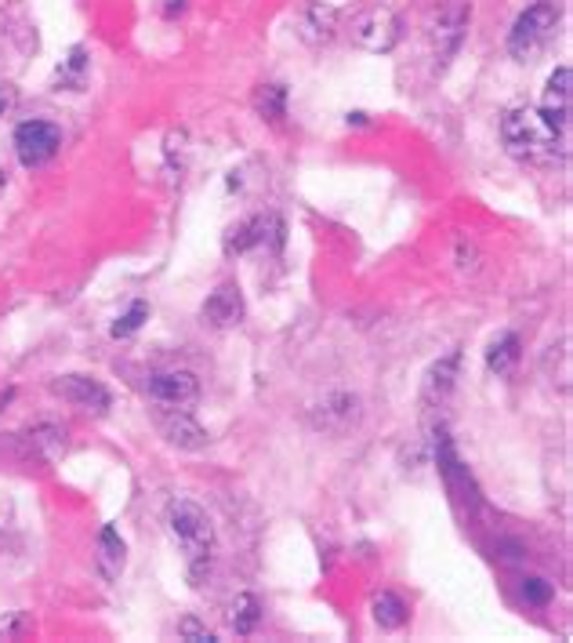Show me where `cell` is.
<instances>
[{
	"label": "cell",
	"mask_w": 573,
	"mask_h": 643,
	"mask_svg": "<svg viewBox=\"0 0 573 643\" xmlns=\"http://www.w3.org/2000/svg\"><path fill=\"white\" fill-rule=\"evenodd\" d=\"M501 142L508 157L522 160V164H548V160H555V153L566 150V131H559L541 109L516 106L501 120Z\"/></svg>",
	"instance_id": "1"
},
{
	"label": "cell",
	"mask_w": 573,
	"mask_h": 643,
	"mask_svg": "<svg viewBox=\"0 0 573 643\" xmlns=\"http://www.w3.org/2000/svg\"><path fill=\"white\" fill-rule=\"evenodd\" d=\"M167 531H171L174 546H179L185 553V560H190L193 578H201L207 560L215 556V524H210V516L190 499H174L167 505Z\"/></svg>",
	"instance_id": "2"
},
{
	"label": "cell",
	"mask_w": 573,
	"mask_h": 643,
	"mask_svg": "<svg viewBox=\"0 0 573 643\" xmlns=\"http://www.w3.org/2000/svg\"><path fill=\"white\" fill-rule=\"evenodd\" d=\"M555 26H559V4L555 0H538V4H530L516 19L512 33H508V52H512L516 58L538 55L541 47L555 36Z\"/></svg>",
	"instance_id": "3"
},
{
	"label": "cell",
	"mask_w": 573,
	"mask_h": 643,
	"mask_svg": "<svg viewBox=\"0 0 573 643\" xmlns=\"http://www.w3.org/2000/svg\"><path fill=\"white\" fill-rule=\"evenodd\" d=\"M400 15H396L392 8L385 4H370L364 8L359 15L353 19V44L364 47V52H374V55H385L392 52L396 44H400Z\"/></svg>",
	"instance_id": "4"
},
{
	"label": "cell",
	"mask_w": 573,
	"mask_h": 643,
	"mask_svg": "<svg viewBox=\"0 0 573 643\" xmlns=\"http://www.w3.org/2000/svg\"><path fill=\"white\" fill-rule=\"evenodd\" d=\"M309 422L323 437H348V432L364 422V404H359L356 393H331V397L313 404Z\"/></svg>",
	"instance_id": "5"
},
{
	"label": "cell",
	"mask_w": 573,
	"mask_h": 643,
	"mask_svg": "<svg viewBox=\"0 0 573 643\" xmlns=\"http://www.w3.org/2000/svg\"><path fill=\"white\" fill-rule=\"evenodd\" d=\"M145 397L167 411H190L201 400V382L193 371H156L145 382Z\"/></svg>",
	"instance_id": "6"
},
{
	"label": "cell",
	"mask_w": 573,
	"mask_h": 643,
	"mask_svg": "<svg viewBox=\"0 0 573 643\" xmlns=\"http://www.w3.org/2000/svg\"><path fill=\"white\" fill-rule=\"evenodd\" d=\"M58 146H62V135L47 120H26L15 128V153L22 160V168H44L47 160H55Z\"/></svg>",
	"instance_id": "7"
},
{
	"label": "cell",
	"mask_w": 573,
	"mask_h": 643,
	"mask_svg": "<svg viewBox=\"0 0 573 643\" xmlns=\"http://www.w3.org/2000/svg\"><path fill=\"white\" fill-rule=\"evenodd\" d=\"M468 19H472V8L465 4V0H443V4L435 8L432 41H435V55H440V62H446L461 47L465 30H468Z\"/></svg>",
	"instance_id": "8"
},
{
	"label": "cell",
	"mask_w": 573,
	"mask_h": 643,
	"mask_svg": "<svg viewBox=\"0 0 573 643\" xmlns=\"http://www.w3.org/2000/svg\"><path fill=\"white\" fill-rule=\"evenodd\" d=\"M52 389L66 404H73L77 411H87V415H106L109 404H113L109 389L98 378H91V375H62Z\"/></svg>",
	"instance_id": "9"
},
{
	"label": "cell",
	"mask_w": 573,
	"mask_h": 643,
	"mask_svg": "<svg viewBox=\"0 0 573 643\" xmlns=\"http://www.w3.org/2000/svg\"><path fill=\"white\" fill-rule=\"evenodd\" d=\"M244 313H247V306H244V294H240L236 283H221V288H215V291L207 294L204 309H201L204 324L218 328V331L236 328L244 320Z\"/></svg>",
	"instance_id": "10"
},
{
	"label": "cell",
	"mask_w": 573,
	"mask_h": 643,
	"mask_svg": "<svg viewBox=\"0 0 573 643\" xmlns=\"http://www.w3.org/2000/svg\"><path fill=\"white\" fill-rule=\"evenodd\" d=\"M573 77H570V69L566 66H559L552 77H548V88H544V98H541V114L555 124L559 131H566L570 135V98H573Z\"/></svg>",
	"instance_id": "11"
},
{
	"label": "cell",
	"mask_w": 573,
	"mask_h": 643,
	"mask_svg": "<svg viewBox=\"0 0 573 643\" xmlns=\"http://www.w3.org/2000/svg\"><path fill=\"white\" fill-rule=\"evenodd\" d=\"M298 33L309 44H331L334 33H338V8L323 4V0H309L298 15Z\"/></svg>",
	"instance_id": "12"
},
{
	"label": "cell",
	"mask_w": 573,
	"mask_h": 643,
	"mask_svg": "<svg viewBox=\"0 0 573 643\" xmlns=\"http://www.w3.org/2000/svg\"><path fill=\"white\" fill-rule=\"evenodd\" d=\"M160 432L167 437V443L182 451H201L207 448V429L201 422H193L190 411H167L160 415Z\"/></svg>",
	"instance_id": "13"
},
{
	"label": "cell",
	"mask_w": 573,
	"mask_h": 643,
	"mask_svg": "<svg viewBox=\"0 0 573 643\" xmlns=\"http://www.w3.org/2000/svg\"><path fill=\"white\" fill-rule=\"evenodd\" d=\"M98 571L106 582H117L123 571V538L117 535V527H106L98 535Z\"/></svg>",
	"instance_id": "14"
},
{
	"label": "cell",
	"mask_w": 573,
	"mask_h": 643,
	"mask_svg": "<svg viewBox=\"0 0 573 643\" xmlns=\"http://www.w3.org/2000/svg\"><path fill=\"white\" fill-rule=\"evenodd\" d=\"M266 229H269V222L261 215L240 222V226L226 233V255H247L251 247H258L261 240H266Z\"/></svg>",
	"instance_id": "15"
},
{
	"label": "cell",
	"mask_w": 573,
	"mask_h": 643,
	"mask_svg": "<svg viewBox=\"0 0 573 643\" xmlns=\"http://www.w3.org/2000/svg\"><path fill=\"white\" fill-rule=\"evenodd\" d=\"M26 443L33 454H41L44 462H55L62 451H66V429L58 426H36L26 432Z\"/></svg>",
	"instance_id": "16"
},
{
	"label": "cell",
	"mask_w": 573,
	"mask_h": 643,
	"mask_svg": "<svg viewBox=\"0 0 573 643\" xmlns=\"http://www.w3.org/2000/svg\"><path fill=\"white\" fill-rule=\"evenodd\" d=\"M258 622H261L258 600L251 597V592H240V597L233 600V608H229V625L236 629V636H251L258 629Z\"/></svg>",
	"instance_id": "17"
},
{
	"label": "cell",
	"mask_w": 573,
	"mask_h": 643,
	"mask_svg": "<svg viewBox=\"0 0 573 643\" xmlns=\"http://www.w3.org/2000/svg\"><path fill=\"white\" fill-rule=\"evenodd\" d=\"M516 361H519V339H516V335H501V339H494V342H490V350H487V367L494 371L497 378L512 375Z\"/></svg>",
	"instance_id": "18"
},
{
	"label": "cell",
	"mask_w": 573,
	"mask_h": 643,
	"mask_svg": "<svg viewBox=\"0 0 573 643\" xmlns=\"http://www.w3.org/2000/svg\"><path fill=\"white\" fill-rule=\"evenodd\" d=\"M410 618V608L403 603V597H396V592H381L378 600H374V622L381 629H403Z\"/></svg>",
	"instance_id": "19"
},
{
	"label": "cell",
	"mask_w": 573,
	"mask_h": 643,
	"mask_svg": "<svg viewBox=\"0 0 573 643\" xmlns=\"http://www.w3.org/2000/svg\"><path fill=\"white\" fill-rule=\"evenodd\" d=\"M258 114L269 117V120H283L286 114V92L280 84H266V88L258 92Z\"/></svg>",
	"instance_id": "20"
},
{
	"label": "cell",
	"mask_w": 573,
	"mask_h": 643,
	"mask_svg": "<svg viewBox=\"0 0 573 643\" xmlns=\"http://www.w3.org/2000/svg\"><path fill=\"white\" fill-rule=\"evenodd\" d=\"M454 367H457V353H451L446 356V361H440L432 367V375H429V393L435 397V393H440V397H446V393H451V386H454Z\"/></svg>",
	"instance_id": "21"
},
{
	"label": "cell",
	"mask_w": 573,
	"mask_h": 643,
	"mask_svg": "<svg viewBox=\"0 0 573 643\" xmlns=\"http://www.w3.org/2000/svg\"><path fill=\"white\" fill-rule=\"evenodd\" d=\"M145 317H149V306L145 302H134L128 313H123L117 324H113V339H128V335H134L142 324H145Z\"/></svg>",
	"instance_id": "22"
},
{
	"label": "cell",
	"mask_w": 573,
	"mask_h": 643,
	"mask_svg": "<svg viewBox=\"0 0 573 643\" xmlns=\"http://www.w3.org/2000/svg\"><path fill=\"white\" fill-rule=\"evenodd\" d=\"M179 636H185L190 643H215V633L210 629H204L196 618H182L179 622Z\"/></svg>",
	"instance_id": "23"
},
{
	"label": "cell",
	"mask_w": 573,
	"mask_h": 643,
	"mask_svg": "<svg viewBox=\"0 0 573 643\" xmlns=\"http://www.w3.org/2000/svg\"><path fill=\"white\" fill-rule=\"evenodd\" d=\"M522 597H527L530 603H538V608H544V603L552 600V586H548L544 578H527V582H522Z\"/></svg>",
	"instance_id": "24"
},
{
	"label": "cell",
	"mask_w": 573,
	"mask_h": 643,
	"mask_svg": "<svg viewBox=\"0 0 573 643\" xmlns=\"http://www.w3.org/2000/svg\"><path fill=\"white\" fill-rule=\"evenodd\" d=\"M80 73H84V52H73L69 62H66V69H58V84H73V88H77Z\"/></svg>",
	"instance_id": "25"
},
{
	"label": "cell",
	"mask_w": 573,
	"mask_h": 643,
	"mask_svg": "<svg viewBox=\"0 0 573 643\" xmlns=\"http://www.w3.org/2000/svg\"><path fill=\"white\" fill-rule=\"evenodd\" d=\"M19 106V92L11 84H0V117H8Z\"/></svg>",
	"instance_id": "26"
},
{
	"label": "cell",
	"mask_w": 573,
	"mask_h": 643,
	"mask_svg": "<svg viewBox=\"0 0 573 643\" xmlns=\"http://www.w3.org/2000/svg\"><path fill=\"white\" fill-rule=\"evenodd\" d=\"M15 633H22V618H0V636H15Z\"/></svg>",
	"instance_id": "27"
},
{
	"label": "cell",
	"mask_w": 573,
	"mask_h": 643,
	"mask_svg": "<svg viewBox=\"0 0 573 643\" xmlns=\"http://www.w3.org/2000/svg\"><path fill=\"white\" fill-rule=\"evenodd\" d=\"M4 190H8V175L0 171V196H4Z\"/></svg>",
	"instance_id": "28"
}]
</instances>
